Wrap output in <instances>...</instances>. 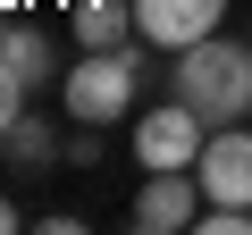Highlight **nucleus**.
Returning a JSON list of instances; mask_svg holds the SVG:
<instances>
[{"instance_id": "7", "label": "nucleus", "mask_w": 252, "mask_h": 235, "mask_svg": "<svg viewBox=\"0 0 252 235\" xmlns=\"http://www.w3.org/2000/svg\"><path fill=\"white\" fill-rule=\"evenodd\" d=\"M143 26H135V0H76V17H67V42L84 51H126Z\"/></svg>"}, {"instance_id": "1", "label": "nucleus", "mask_w": 252, "mask_h": 235, "mask_svg": "<svg viewBox=\"0 0 252 235\" xmlns=\"http://www.w3.org/2000/svg\"><path fill=\"white\" fill-rule=\"evenodd\" d=\"M177 101L202 109V126H244L252 118V51L202 34L193 51H177Z\"/></svg>"}, {"instance_id": "5", "label": "nucleus", "mask_w": 252, "mask_h": 235, "mask_svg": "<svg viewBox=\"0 0 252 235\" xmlns=\"http://www.w3.org/2000/svg\"><path fill=\"white\" fill-rule=\"evenodd\" d=\"M202 143H210V135H202V109H185V101L135 118V160H143V168H193Z\"/></svg>"}, {"instance_id": "2", "label": "nucleus", "mask_w": 252, "mask_h": 235, "mask_svg": "<svg viewBox=\"0 0 252 235\" xmlns=\"http://www.w3.org/2000/svg\"><path fill=\"white\" fill-rule=\"evenodd\" d=\"M135 76H143L135 51H84V59L59 76V109L84 118V126H118V118L135 109Z\"/></svg>"}, {"instance_id": "9", "label": "nucleus", "mask_w": 252, "mask_h": 235, "mask_svg": "<svg viewBox=\"0 0 252 235\" xmlns=\"http://www.w3.org/2000/svg\"><path fill=\"white\" fill-rule=\"evenodd\" d=\"M26 92H34V84H26V76H17L9 59H0V143H9V126H17V118H26V109H17Z\"/></svg>"}, {"instance_id": "3", "label": "nucleus", "mask_w": 252, "mask_h": 235, "mask_svg": "<svg viewBox=\"0 0 252 235\" xmlns=\"http://www.w3.org/2000/svg\"><path fill=\"white\" fill-rule=\"evenodd\" d=\"M193 218H202V176L193 168H143V193L126 210V227L135 235H185Z\"/></svg>"}, {"instance_id": "4", "label": "nucleus", "mask_w": 252, "mask_h": 235, "mask_svg": "<svg viewBox=\"0 0 252 235\" xmlns=\"http://www.w3.org/2000/svg\"><path fill=\"white\" fill-rule=\"evenodd\" d=\"M193 176H202V202H219V210H252V126H210Z\"/></svg>"}, {"instance_id": "12", "label": "nucleus", "mask_w": 252, "mask_h": 235, "mask_svg": "<svg viewBox=\"0 0 252 235\" xmlns=\"http://www.w3.org/2000/svg\"><path fill=\"white\" fill-rule=\"evenodd\" d=\"M9 227H17V202H9V193H0V235H9Z\"/></svg>"}, {"instance_id": "11", "label": "nucleus", "mask_w": 252, "mask_h": 235, "mask_svg": "<svg viewBox=\"0 0 252 235\" xmlns=\"http://www.w3.org/2000/svg\"><path fill=\"white\" fill-rule=\"evenodd\" d=\"M67 160H76V168H93V160H101V126H84V118H76V143H67Z\"/></svg>"}, {"instance_id": "10", "label": "nucleus", "mask_w": 252, "mask_h": 235, "mask_svg": "<svg viewBox=\"0 0 252 235\" xmlns=\"http://www.w3.org/2000/svg\"><path fill=\"white\" fill-rule=\"evenodd\" d=\"M9 151L17 160H51V126H42V118H17V126H9Z\"/></svg>"}, {"instance_id": "8", "label": "nucleus", "mask_w": 252, "mask_h": 235, "mask_svg": "<svg viewBox=\"0 0 252 235\" xmlns=\"http://www.w3.org/2000/svg\"><path fill=\"white\" fill-rule=\"evenodd\" d=\"M0 59H9L26 84H51L59 76V59H51V42L34 34V26H0Z\"/></svg>"}, {"instance_id": "6", "label": "nucleus", "mask_w": 252, "mask_h": 235, "mask_svg": "<svg viewBox=\"0 0 252 235\" xmlns=\"http://www.w3.org/2000/svg\"><path fill=\"white\" fill-rule=\"evenodd\" d=\"M219 17H227V0H135V26L160 51H193L202 34H219Z\"/></svg>"}]
</instances>
